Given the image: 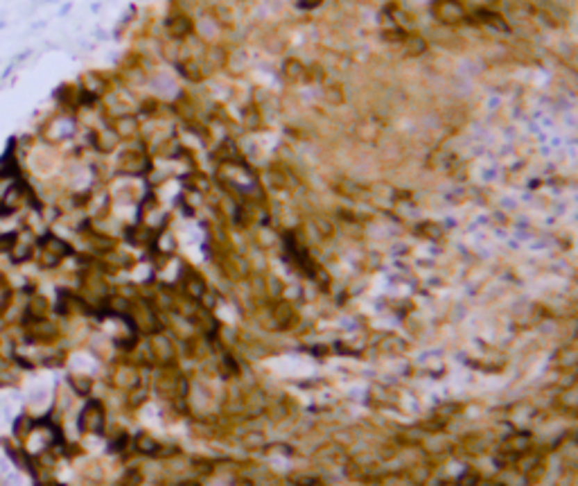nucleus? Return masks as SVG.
<instances>
[{"label": "nucleus", "instance_id": "f257e3e1", "mask_svg": "<svg viewBox=\"0 0 578 486\" xmlns=\"http://www.w3.org/2000/svg\"><path fill=\"white\" fill-rule=\"evenodd\" d=\"M36 245L41 249V256H39V263L45 269H54L63 258L72 256V247L68 245L66 240H61L57 236H52V233H45L39 240H36Z\"/></svg>", "mask_w": 578, "mask_h": 486}, {"label": "nucleus", "instance_id": "f03ea898", "mask_svg": "<svg viewBox=\"0 0 578 486\" xmlns=\"http://www.w3.org/2000/svg\"><path fill=\"white\" fill-rule=\"evenodd\" d=\"M79 430L88 432V435H102L104 432V407L99 400L90 398L84 410L79 414Z\"/></svg>", "mask_w": 578, "mask_h": 486}, {"label": "nucleus", "instance_id": "7ed1b4c3", "mask_svg": "<svg viewBox=\"0 0 578 486\" xmlns=\"http://www.w3.org/2000/svg\"><path fill=\"white\" fill-rule=\"evenodd\" d=\"M434 14L443 25H459L465 21V10L459 0H438L434 5Z\"/></svg>", "mask_w": 578, "mask_h": 486}, {"label": "nucleus", "instance_id": "20e7f679", "mask_svg": "<svg viewBox=\"0 0 578 486\" xmlns=\"http://www.w3.org/2000/svg\"><path fill=\"white\" fill-rule=\"evenodd\" d=\"M280 77L285 79L287 84L298 86V84H305V77H307V66L303 64L301 59L296 57H289L283 61V66H280Z\"/></svg>", "mask_w": 578, "mask_h": 486}, {"label": "nucleus", "instance_id": "39448f33", "mask_svg": "<svg viewBox=\"0 0 578 486\" xmlns=\"http://www.w3.org/2000/svg\"><path fill=\"white\" fill-rule=\"evenodd\" d=\"M147 170V156L140 149H126L120 156V172L126 175H142Z\"/></svg>", "mask_w": 578, "mask_h": 486}, {"label": "nucleus", "instance_id": "423d86ee", "mask_svg": "<svg viewBox=\"0 0 578 486\" xmlns=\"http://www.w3.org/2000/svg\"><path fill=\"white\" fill-rule=\"evenodd\" d=\"M176 70L188 79V82H195V84L204 82V79L208 77L206 64H199L197 59H181L176 64Z\"/></svg>", "mask_w": 578, "mask_h": 486}, {"label": "nucleus", "instance_id": "0eeeda50", "mask_svg": "<svg viewBox=\"0 0 578 486\" xmlns=\"http://www.w3.org/2000/svg\"><path fill=\"white\" fill-rule=\"evenodd\" d=\"M192 28H195V25H192V21H190L185 14H174V16H172V19L165 23L167 34H170L172 39H176V41H183V39L188 37V34L192 32Z\"/></svg>", "mask_w": 578, "mask_h": 486}, {"label": "nucleus", "instance_id": "6e6552de", "mask_svg": "<svg viewBox=\"0 0 578 486\" xmlns=\"http://www.w3.org/2000/svg\"><path fill=\"white\" fill-rule=\"evenodd\" d=\"M131 317H133V326H135V328H142V330H147V332H154V330L158 328V323H156V312H154L147 303H142L138 310H133Z\"/></svg>", "mask_w": 578, "mask_h": 486}, {"label": "nucleus", "instance_id": "1a4fd4ad", "mask_svg": "<svg viewBox=\"0 0 578 486\" xmlns=\"http://www.w3.org/2000/svg\"><path fill=\"white\" fill-rule=\"evenodd\" d=\"M90 140H93V145L99 149V152H113L115 145H117V133L113 129H102V131H93L90 133Z\"/></svg>", "mask_w": 578, "mask_h": 486}, {"label": "nucleus", "instance_id": "9d476101", "mask_svg": "<svg viewBox=\"0 0 578 486\" xmlns=\"http://www.w3.org/2000/svg\"><path fill=\"white\" fill-rule=\"evenodd\" d=\"M321 95H323V102L325 104H330V106H343L346 104V91H343V86L341 84H321Z\"/></svg>", "mask_w": 578, "mask_h": 486}, {"label": "nucleus", "instance_id": "9b49d317", "mask_svg": "<svg viewBox=\"0 0 578 486\" xmlns=\"http://www.w3.org/2000/svg\"><path fill=\"white\" fill-rule=\"evenodd\" d=\"M479 21H481L486 28H490L493 32H499V34H509L511 32V25L506 23V19H502V16L495 14V12L481 10V12H479Z\"/></svg>", "mask_w": 578, "mask_h": 486}, {"label": "nucleus", "instance_id": "f8f14e48", "mask_svg": "<svg viewBox=\"0 0 578 486\" xmlns=\"http://www.w3.org/2000/svg\"><path fill=\"white\" fill-rule=\"evenodd\" d=\"M226 61H229V50H226V48L213 46V48L206 50V68L224 70L226 68Z\"/></svg>", "mask_w": 578, "mask_h": 486}, {"label": "nucleus", "instance_id": "ddd939ff", "mask_svg": "<svg viewBox=\"0 0 578 486\" xmlns=\"http://www.w3.org/2000/svg\"><path fill=\"white\" fill-rule=\"evenodd\" d=\"M402 48L406 50L409 57H420V55H424V50H427V41L418 37V34H406V39L402 41Z\"/></svg>", "mask_w": 578, "mask_h": 486}, {"label": "nucleus", "instance_id": "4468645a", "mask_svg": "<svg viewBox=\"0 0 578 486\" xmlns=\"http://www.w3.org/2000/svg\"><path fill=\"white\" fill-rule=\"evenodd\" d=\"M183 290L192 296V299H199V296H204L206 292V283H204V278L195 274V272H188L185 276V281H183Z\"/></svg>", "mask_w": 578, "mask_h": 486}, {"label": "nucleus", "instance_id": "2eb2a0df", "mask_svg": "<svg viewBox=\"0 0 578 486\" xmlns=\"http://www.w3.org/2000/svg\"><path fill=\"white\" fill-rule=\"evenodd\" d=\"M32 254H34V249H32V245H27V242H23L21 238H18V242H16V247L9 251V260H12L14 265H23V263H27V260L32 258Z\"/></svg>", "mask_w": 578, "mask_h": 486}, {"label": "nucleus", "instance_id": "dca6fc26", "mask_svg": "<svg viewBox=\"0 0 578 486\" xmlns=\"http://www.w3.org/2000/svg\"><path fill=\"white\" fill-rule=\"evenodd\" d=\"M242 122L247 124L249 129H258L260 127L262 118H260V109H258L256 104L244 106V109H242Z\"/></svg>", "mask_w": 578, "mask_h": 486}, {"label": "nucleus", "instance_id": "f3484780", "mask_svg": "<svg viewBox=\"0 0 578 486\" xmlns=\"http://www.w3.org/2000/svg\"><path fill=\"white\" fill-rule=\"evenodd\" d=\"M68 380H70L72 391H75L77 396H88L90 389H93V382H90L88 375H70Z\"/></svg>", "mask_w": 578, "mask_h": 486}, {"label": "nucleus", "instance_id": "a211bd4d", "mask_svg": "<svg viewBox=\"0 0 578 486\" xmlns=\"http://www.w3.org/2000/svg\"><path fill=\"white\" fill-rule=\"evenodd\" d=\"M135 450H138V453H144V455H154L158 450V444L149 435H138L135 437Z\"/></svg>", "mask_w": 578, "mask_h": 486}, {"label": "nucleus", "instance_id": "6ab92c4d", "mask_svg": "<svg viewBox=\"0 0 578 486\" xmlns=\"http://www.w3.org/2000/svg\"><path fill=\"white\" fill-rule=\"evenodd\" d=\"M18 231H5V233H0V254H9L14 247H16V242H18Z\"/></svg>", "mask_w": 578, "mask_h": 486}, {"label": "nucleus", "instance_id": "aec40b11", "mask_svg": "<svg viewBox=\"0 0 578 486\" xmlns=\"http://www.w3.org/2000/svg\"><path fill=\"white\" fill-rule=\"evenodd\" d=\"M12 299H14V290H12V285H5V287H0V317L7 312V308L12 305Z\"/></svg>", "mask_w": 578, "mask_h": 486}, {"label": "nucleus", "instance_id": "412c9836", "mask_svg": "<svg viewBox=\"0 0 578 486\" xmlns=\"http://www.w3.org/2000/svg\"><path fill=\"white\" fill-rule=\"evenodd\" d=\"M382 37H384V41H388V43H400V46H402V41L406 39V32L400 30V28H397V30H384Z\"/></svg>", "mask_w": 578, "mask_h": 486}, {"label": "nucleus", "instance_id": "4be33fe9", "mask_svg": "<svg viewBox=\"0 0 578 486\" xmlns=\"http://www.w3.org/2000/svg\"><path fill=\"white\" fill-rule=\"evenodd\" d=\"M138 484H140V475L135 473V471H129L122 477V482L117 484V486H138Z\"/></svg>", "mask_w": 578, "mask_h": 486}, {"label": "nucleus", "instance_id": "5701e85b", "mask_svg": "<svg viewBox=\"0 0 578 486\" xmlns=\"http://www.w3.org/2000/svg\"><path fill=\"white\" fill-rule=\"evenodd\" d=\"M323 0H301L298 7H303V10H314V7H319Z\"/></svg>", "mask_w": 578, "mask_h": 486}, {"label": "nucleus", "instance_id": "b1692460", "mask_svg": "<svg viewBox=\"0 0 578 486\" xmlns=\"http://www.w3.org/2000/svg\"><path fill=\"white\" fill-rule=\"evenodd\" d=\"M14 213H16L14 209H9L5 202H0V220H5V218H9V215H14Z\"/></svg>", "mask_w": 578, "mask_h": 486}]
</instances>
